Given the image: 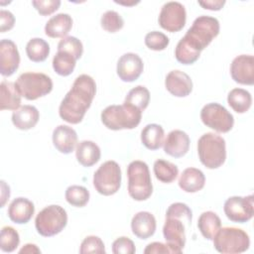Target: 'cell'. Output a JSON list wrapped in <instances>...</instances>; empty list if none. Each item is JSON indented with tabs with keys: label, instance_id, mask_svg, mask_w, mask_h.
I'll use <instances>...</instances> for the list:
<instances>
[{
	"label": "cell",
	"instance_id": "cell-1",
	"mask_svg": "<svg viewBox=\"0 0 254 254\" xmlns=\"http://www.w3.org/2000/svg\"><path fill=\"white\" fill-rule=\"evenodd\" d=\"M219 30L220 26L216 18L206 15L195 18L191 27L177 44L175 49L177 61L183 64L195 63L200 53L217 37Z\"/></svg>",
	"mask_w": 254,
	"mask_h": 254
},
{
	"label": "cell",
	"instance_id": "cell-2",
	"mask_svg": "<svg viewBox=\"0 0 254 254\" xmlns=\"http://www.w3.org/2000/svg\"><path fill=\"white\" fill-rule=\"evenodd\" d=\"M95 93L96 83L94 79L88 74L78 75L60 104L59 114L61 118L70 124L81 122Z\"/></svg>",
	"mask_w": 254,
	"mask_h": 254
},
{
	"label": "cell",
	"instance_id": "cell-3",
	"mask_svg": "<svg viewBox=\"0 0 254 254\" xmlns=\"http://www.w3.org/2000/svg\"><path fill=\"white\" fill-rule=\"evenodd\" d=\"M191 218V209L184 202H174L168 207L163 235L172 253L183 252L186 244V228L190 226Z\"/></svg>",
	"mask_w": 254,
	"mask_h": 254
},
{
	"label": "cell",
	"instance_id": "cell-4",
	"mask_svg": "<svg viewBox=\"0 0 254 254\" xmlns=\"http://www.w3.org/2000/svg\"><path fill=\"white\" fill-rule=\"evenodd\" d=\"M140 109L123 102L121 105H109L101 112V121L103 125L114 131L122 129H134L142 118Z\"/></svg>",
	"mask_w": 254,
	"mask_h": 254
},
{
	"label": "cell",
	"instance_id": "cell-5",
	"mask_svg": "<svg viewBox=\"0 0 254 254\" xmlns=\"http://www.w3.org/2000/svg\"><path fill=\"white\" fill-rule=\"evenodd\" d=\"M197 155L200 163L207 169H217L226 160L225 140L218 134L207 132L197 141Z\"/></svg>",
	"mask_w": 254,
	"mask_h": 254
},
{
	"label": "cell",
	"instance_id": "cell-6",
	"mask_svg": "<svg viewBox=\"0 0 254 254\" xmlns=\"http://www.w3.org/2000/svg\"><path fill=\"white\" fill-rule=\"evenodd\" d=\"M128 193L137 200L148 199L153 192V185L148 165L140 160L131 162L127 167Z\"/></svg>",
	"mask_w": 254,
	"mask_h": 254
},
{
	"label": "cell",
	"instance_id": "cell-7",
	"mask_svg": "<svg viewBox=\"0 0 254 254\" xmlns=\"http://www.w3.org/2000/svg\"><path fill=\"white\" fill-rule=\"evenodd\" d=\"M215 250L222 254H238L248 250L249 235L238 227H220L213 237Z\"/></svg>",
	"mask_w": 254,
	"mask_h": 254
},
{
	"label": "cell",
	"instance_id": "cell-8",
	"mask_svg": "<svg viewBox=\"0 0 254 254\" xmlns=\"http://www.w3.org/2000/svg\"><path fill=\"white\" fill-rule=\"evenodd\" d=\"M67 223V214L64 207L51 204L43 208L36 216L35 227L37 232L44 237L59 234Z\"/></svg>",
	"mask_w": 254,
	"mask_h": 254
},
{
	"label": "cell",
	"instance_id": "cell-9",
	"mask_svg": "<svg viewBox=\"0 0 254 254\" xmlns=\"http://www.w3.org/2000/svg\"><path fill=\"white\" fill-rule=\"evenodd\" d=\"M15 84L20 94L27 100H36L49 94L53 89L52 78L42 72H24L18 76Z\"/></svg>",
	"mask_w": 254,
	"mask_h": 254
},
{
	"label": "cell",
	"instance_id": "cell-10",
	"mask_svg": "<svg viewBox=\"0 0 254 254\" xmlns=\"http://www.w3.org/2000/svg\"><path fill=\"white\" fill-rule=\"evenodd\" d=\"M121 169L112 160L106 161L94 172L93 187L102 195H112L121 187Z\"/></svg>",
	"mask_w": 254,
	"mask_h": 254
},
{
	"label": "cell",
	"instance_id": "cell-11",
	"mask_svg": "<svg viewBox=\"0 0 254 254\" xmlns=\"http://www.w3.org/2000/svg\"><path fill=\"white\" fill-rule=\"evenodd\" d=\"M200 119L206 127L219 133L229 132L234 125L233 115L216 102L207 103L201 108Z\"/></svg>",
	"mask_w": 254,
	"mask_h": 254
},
{
	"label": "cell",
	"instance_id": "cell-12",
	"mask_svg": "<svg viewBox=\"0 0 254 254\" xmlns=\"http://www.w3.org/2000/svg\"><path fill=\"white\" fill-rule=\"evenodd\" d=\"M223 210L230 221L238 223L247 222L254 215V196L253 194L230 196L225 200Z\"/></svg>",
	"mask_w": 254,
	"mask_h": 254
},
{
	"label": "cell",
	"instance_id": "cell-13",
	"mask_svg": "<svg viewBox=\"0 0 254 254\" xmlns=\"http://www.w3.org/2000/svg\"><path fill=\"white\" fill-rule=\"evenodd\" d=\"M187 21V12L185 6L177 1L165 3L160 11L158 22L160 26L171 33L181 31Z\"/></svg>",
	"mask_w": 254,
	"mask_h": 254
},
{
	"label": "cell",
	"instance_id": "cell-14",
	"mask_svg": "<svg viewBox=\"0 0 254 254\" xmlns=\"http://www.w3.org/2000/svg\"><path fill=\"white\" fill-rule=\"evenodd\" d=\"M144 69L142 59L134 53L122 55L117 62V75L122 81L132 82L139 78Z\"/></svg>",
	"mask_w": 254,
	"mask_h": 254
},
{
	"label": "cell",
	"instance_id": "cell-15",
	"mask_svg": "<svg viewBox=\"0 0 254 254\" xmlns=\"http://www.w3.org/2000/svg\"><path fill=\"white\" fill-rule=\"evenodd\" d=\"M232 79L244 85L254 83V57L252 55H240L233 59L230 64Z\"/></svg>",
	"mask_w": 254,
	"mask_h": 254
},
{
	"label": "cell",
	"instance_id": "cell-16",
	"mask_svg": "<svg viewBox=\"0 0 254 254\" xmlns=\"http://www.w3.org/2000/svg\"><path fill=\"white\" fill-rule=\"evenodd\" d=\"M20 55L16 44L3 39L0 42V72L3 76L12 75L19 67Z\"/></svg>",
	"mask_w": 254,
	"mask_h": 254
},
{
	"label": "cell",
	"instance_id": "cell-17",
	"mask_svg": "<svg viewBox=\"0 0 254 254\" xmlns=\"http://www.w3.org/2000/svg\"><path fill=\"white\" fill-rule=\"evenodd\" d=\"M165 86L172 95L177 97H186L190 95L192 90V80L186 72L174 69L167 74Z\"/></svg>",
	"mask_w": 254,
	"mask_h": 254
},
{
	"label": "cell",
	"instance_id": "cell-18",
	"mask_svg": "<svg viewBox=\"0 0 254 254\" xmlns=\"http://www.w3.org/2000/svg\"><path fill=\"white\" fill-rule=\"evenodd\" d=\"M190 137L185 131L172 130L164 140V152L174 158L184 157L190 149Z\"/></svg>",
	"mask_w": 254,
	"mask_h": 254
},
{
	"label": "cell",
	"instance_id": "cell-19",
	"mask_svg": "<svg viewBox=\"0 0 254 254\" xmlns=\"http://www.w3.org/2000/svg\"><path fill=\"white\" fill-rule=\"evenodd\" d=\"M53 144L63 154H70L77 146V134L67 125H59L53 131Z\"/></svg>",
	"mask_w": 254,
	"mask_h": 254
},
{
	"label": "cell",
	"instance_id": "cell-20",
	"mask_svg": "<svg viewBox=\"0 0 254 254\" xmlns=\"http://www.w3.org/2000/svg\"><path fill=\"white\" fill-rule=\"evenodd\" d=\"M157 227L155 216L149 211L137 212L131 220L133 234L140 239H148L153 236Z\"/></svg>",
	"mask_w": 254,
	"mask_h": 254
},
{
	"label": "cell",
	"instance_id": "cell-21",
	"mask_svg": "<svg viewBox=\"0 0 254 254\" xmlns=\"http://www.w3.org/2000/svg\"><path fill=\"white\" fill-rule=\"evenodd\" d=\"M35 212L34 203L26 197L14 198L8 206L9 218L17 224H25L30 221Z\"/></svg>",
	"mask_w": 254,
	"mask_h": 254
},
{
	"label": "cell",
	"instance_id": "cell-22",
	"mask_svg": "<svg viewBox=\"0 0 254 254\" xmlns=\"http://www.w3.org/2000/svg\"><path fill=\"white\" fill-rule=\"evenodd\" d=\"M72 28V18L66 13H59L48 20L45 34L50 38H64Z\"/></svg>",
	"mask_w": 254,
	"mask_h": 254
},
{
	"label": "cell",
	"instance_id": "cell-23",
	"mask_svg": "<svg viewBox=\"0 0 254 254\" xmlns=\"http://www.w3.org/2000/svg\"><path fill=\"white\" fill-rule=\"evenodd\" d=\"M179 187L186 192H196L203 189L205 177L202 171L196 168H187L179 178Z\"/></svg>",
	"mask_w": 254,
	"mask_h": 254
},
{
	"label": "cell",
	"instance_id": "cell-24",
	"mask_svg": "<svg viewBox=\"0 0 254 254\" xmlns=\"http://www.w3.org/2000/svg\"><path fill=\"white\" fill-rule=\"evenodd\" d=\"M40 118L39 110L33 105H23L12 114L13 125L20 130H29L36 126Z\"/></svg>",
	"mask_w": 254,
	"mask_h": 254
},
{
	"label": "cell",
	"instance_id": "cell-25",
	"mask_svg": "<svg viewBox=\"0 0 254 254\" xmlns=\"http://www.w3.org/2000/svg\"><path fill=\"white\" fill-rule=\"evenodd\" d=\"M75 157L81 166L91 167L100 160V148L93 141L83 140L76 146Z\"/></svg>",
	"mask_w": 254,
	"mask_h": 254
},
{
	"label": "cell",
	"instance_id": "cell-26",
	"mask_svg": "<svg viewBox=\"0 0 254 254\" xmlns=\"http://www.w3.org/2000/svg\"><path fill=\"white\" fill-rule=\"evenodd\" d=\"M21 96L14 82L3 80L0 84V109L13 111L19 109Z\"/></svg>",
	"mask_w": 254,
	"mask_h": 254
},
{
	"label": "cell",
	"instance_id": "cell-27",
	"mask_svg": "<svg viewBox=\"0 0 254 254\" xmlns=\"http://www.w3.org/2000/svg\"><path fill=\"white\" fill-rule=\"evenodd\" d=\"M165 132L161 125L151 123L146 125L141 131V141L149 150H158L164 144Z\"/></svg>",
	"mask_w": 254,
	"mask_h": 254
},
{
	"label": "cell",
	"instance_id": "cell-28",
	"mask_svg": "<svg viewBox=\"0 0 254 254\" xmlns=\"http://www.w3.org/2000/svg\"><path fill=\"white\" fill-rule=\"evenodd\" d=\"M197 227L205 239L212 240L221 227V220L215 212L211 210L204 211L197 219Z\"/></svg>",
	"mask_w": 254,
	"mask_h": 254
},
{
	"label": "cell",
	"instance_id": "cell-29",
	"mask_svg": "<svg viewBox=\"0 0 254 254\" xmlns=\"http://www.w3.org/2000/svg\"><path fill=\"white\" fill-rule=\"evenodd\" d=\"M228 105L237 113H245L252 104L251 93L243 88H233L227 95Z\"/></svg>",
	"mask_w": 254,
	"mask_h": 254
},
{
	"label": "cell",
	"instance_id": "cell-30",
	"mask_svg": "<svg viewBox=\"0 0 254 254\" xmlns=\"http://www.w3.org/2000/svg\"><path fill=\"white\" fill-rule=\"evenodd\" d=\"M26 54L32 62H44L49 57L50 45L42 38H33L26 45Z\"/></svg>",
	"mask_w": 254,
	"mask_h": 254
},
{
	"label": "cell",
	"instance_id": "cell-31",
	"mask_svg": "<svg viewBox=\"0 0 254 254\" xmlns=\"http://www.w3.org/2000/svg\"><path fill=\"white\" fill-rule=\"evenodd\" d=\"M153 171L156 179L165 184H171L179 175L178 167L175 164L163 159H158L155 161Z\"/></svg>",
	"mask_w": 254,
	"mask_h": 254
},
{
	"label": "cell",
	"instance_id": "cell-32",
	"mask_svg": "<svg viewBox=\"0 0 254 254\" xmlns=\"http://www.w3.org/2000/svg\"><path fill=\"white\" fill-rule=\"evenodd\" d=\"M76 61L77 60L71 54L58 51L53 59V68L59 75L67 76L73 71Z\"/></svg>",
	"mask_w": 254,
	"mask_h": 254
},
{
	"label": "cell",
	"instance_id": "cell-33",
	"mask_svg": "<svg viewBox=\"0 0 254 254\" xmlns=\"http://www.w3.org/2000/svg\"><path fill=\"white\" fill-rule=\"evenodd\" d=\"M124 102L144 111L150 102V91L144 85H137L129 90Z\"/></svg>",
	"mask_w": 254,
	"mask_h": 254
},
{
	"label": "cell",
	"instance_id": "cell-34",
	"mask_svg": "<svg viewBox=\"0 0 254 254\" xmlns=\"http://www.w3.org/2000/svg\"><path fill=\"white\" fill-rule=\"evenodd\" d=\"M66 201L75 207H83L89 200V191L85 187L72 185L65 190L64 193Z\"/></svg>",
	"mask_w": 254,
	"mask_h": 254
},
{
	"label": "cell",
	"instance_id": "cell-35",
	"mask_svg": "<svg viewBox=\"0 0 254 254\" xmlns=\"http://www.w3.org/2000/svg\"><path fill=\"white\" fill-rule=\"evenodd\" d=\"M20 236L18 231L12 226H4L0 233V249L3 252H13L19 246Z\"/></svg>",
	"mask_w": 254,
	"mask_h": 254
},
{
	"label": "cell",
	"instance_id": "cell-36",
	"mask_svg": "<svg viewBox=\"0 0 254 254\" xmlns=\"http://www.w3.org/2000/svg\"><path fill=\"white\" fill-rule=\"evenodd\" d=\"M100 24L103 30L108 33H116L124 26V20L121 15L113 10H108L102 14Z\"/></svg>",
	"mask_w": 254,
	"mask_h": 254
},
{
	"label": "cell",
	"instance_id": "cell-37",
	"mask_svg": "<svg viewBox=\"0 0 254 254\" xmlns=\"http://www.w3.org/2000/svg\"><path fill=\"white\" fill-rule=\"evenodd\" d=\"M58 51H64L71 54L76 60H79L83 53V46L76 37L68 36L63 38L58 44Z\"/></svg>",
	"mask_w": 254,
	"mask_h": 254
},
{
	"label": "cell",
	"instance_id": "cell-38",
	"mask_svg": "<svg viewBox=\"0 0 254 254\" xmlns=\"http://www.w3.org/2000/svg\"><path fill=\"white\" fill-rule=\"evenodd\" d=\"M144 42L147 48L150 50L163 51L169 46L170 40L164 33L159 31H152L145 36Z\"/></svg>",
	"mask_w": 254,
	"mask_h": 254
},
{
	"label": "cell",
	"instance_id": "cell-39",
	"mask_svg": "<svg viewBox=\"0 0 254 254\" xmlns=\"http://www.w3.org/2000/svg\"><path fill=\"white\" fill-rule=\"evenodd\" d=\"M79 253L80 254H88V253L104 254L105 246L100 237L95 235H89L82 240L79 248Z\"/></svg>",
	"mask_w": 254,
	"mask_h": 254
},
{
	"label": "cell",
	"instance_id": "cell-40",
	"mask_svg": "<svg viewBox=\"0 0 254 254\" xmlns=\"http://www.w3.org/2000/svg\"><path fill=\"white\" fill-rule=\"evenodd\" d=\"M112 252L114 254H134L136 252L135 244L126 236L118 237L112 243Z\"/></svg>",
	"mask_w": 254,
	"mask_h": 254
},
{
	"label": "cell",
	"instance_id": "cell-41",
	"mask_svg": "<svg viewBox=\"0 0 254 254\" xmlns=\"http://www.w3.org/2000/svg\"><path fill=\"white\" fill-rule=\"evenodd\" d=\"M32 5L40 13V15L49 16L60 8L61 1L60 0H34L32 1Z\"/></svg>",
	"mask_w": 254,
	"mask_h": 254
},
{
	"label": "cell",
	"instance_id": "cell-42",
	"mask_svg": "<svg viewBox=\"0 0 254 254\" xmlns=\"http://www.w3.org/2000/svg\"><path fill=\"white\" fill-rule=\"evenodd\" d=\"M15 24V17L14 15L7 10L0 11V32L5 33L11 30Z\"/></svg>",
	"mask_w": 254,
	"mask_h": 254
},
{
	"label": "cell",
	"instance_id": "cell-43",
	"mask_svg": "<svg viewBox=\"0 0 254 254\" xmlns=\"http://www.w3.org/2000/svg\"><path fill=\"white\" fill-rule=\"evenodd\" d=\"M145 254H153V253H172L170 247L167 243L162 242H152L149 243L144 249Z\"/></svg>",
	"mask_w": 254,
	"mask_h": 254
},
{
	"label": "cell",
	"instance_id": "cell-44",
	"mask_svg": "<svg viewBox=\"0 0 254 254\" xmlns=\"http://www.w3.org/2000/svg\"><path fill=\"white\" fill-rule=\"evenodd\" d=\"M198 5H200L203 9L211 10V11H218L220 10L224 4V0H206V1H198Z\"/></svg>",
	"mask_w": 254,
	"mask_h": 254
},
{
	"label": "cell",
	"instance_id": "cell-45",
	"mask_svg": "<svg viewBox=\"0 0 254 254\" xmlns=\"http://www.w3.org/2000/svg\"><path fill=\"white\" fill-rule=\"evenodd\" d=\"M19 253L23 254V253H41V250L38 248V246L36 244H32V243H27L25 244L19 251Z\"/></svg>",
	"mask_w": 254,
	"mask_h": 254
},
{
	"label": "cell",
	"instance_id": "cell-46",
	"mask_svg": "<svg viewBox=\"0 0 254 254\" xmlns=\"http://www.w3.org/2000/svg\"><path fill=\"white\" fill-rule=\"evenodd\" d=\"M1 188H2V192H1V195H2V206H4L5 204V201L7 200V198H9L10 196V188L9 186L6 185V183L4 181H1Z\"/></svg>",
	"mask_w": 254,
	"mask_h": 254
},
{
	"label": "cell",
	"instance_id": "cell-47",
	"mask_svg": "<svg viewBox=\"0 0 254 254\" xmlns=\"http://www.w3.org/2000/svg\"><path fill=\"white\" fill-rule=\"evenodd\" d=\"M115 3H118V4H122V5H127V6H130V5H135V4H137V3H139V1H133V2H131V3H129V2H122V1H115Z\"/></svg>",
	"mask_w": 254,
	"mask_h": 254
}]
</instances>
